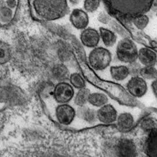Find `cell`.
I'll use <instances>...</instances> for the list:
<instances>
[{"instance_id":"obj_1","label":"cell","mask_w":157,"mask_h":157,"mask_svg":"<svg viewBox=\"0 0 157 157\" xmlns=\"http://www.w3.org/2000/svg\"><path fill=\"white\" fill-rule=\"evenodd\" d=\"M32 7L36 17L45 21L59 19L70 11L67 0H33Z\"/></svg>"},{"instance_id":"obj_2","label":"cell","mask_w":157,"mask_h":157,"mask_svg":"<svg viewBox=\"0 0 157 157\" xmlns=\"http://www.w3.org/2000/svg\"><path fill=\"white\" fill-rule=\"evenodd\" d=\"M113 12L124 18H132L150 10L153 0H105Z\"/></svg>"},{"instance_id":"obj_3","label":"cell","mask_w":157,"mask_h":157,"mask_svg":"<svg viewBox=\"0 0 157 157\" xmlns=\"http://www.w3.org/2000/svg\"><path fill=\"white\" fill-rule=\"evenodd\" d=\"M90 67L97 70H104L109 66L112 62V54L104 47H95L89 53L88 57Z\"/></svg>"},{"instance_id":"obj_4","label":"cell","mask_w":157,"mask_h":157,"mask_svg":"<svg viewBox=\"0 0 157 157\" xmlns=\"http://www.w3.org/2000/svg\"><path fill=\"white\" fill-rule=\"evenodd\" d=\"M138 51L136 43L130 37L123 38L117 43L116 51V57L120 61L130 64L137 61Z\"/></svg>"},{"instance_id":"obj_5","label":"cell","mask_w":157,"mask_h":157,"mask_svg":"<svg viewBox=\"0 0 157 157\" xmlns=\"http://www.w3.org/2000/svg\"><path fill=\"white\" fill-rule=\"evenodd\" d=\"M115 156L133 157L137 156V149L135 143L131 139L122 138L117 140L112 147Z\"/></svg>"},{"instance_id":"obj_6","label":"cell","mask_w":157,"mask_h":157,"mask_svg":"<svg viewBox=\"0 0 157 157\" xmlns=\"http://www.w3.org/2000/svg\"><path fill=\"white\" fill-rule=\"evenodd\" d=\"M75 95L74 88L67 82H58L53 89V97L58 104L68 103Z\"/></svg>"},{"instance_id":"obj_7","label":"cell","mask_w":157,"mask_h":157,"mask_svg":"<svg viewBox=\"0 0 157 157\" xmlns=\"http://www.w3.org/2000/svg\"><path fill=\"white\" fill-rule=\"evenodd\" d=\"M57 121L62 125L71 124L76 115V111L73 107L68 103L59 104L55 111Z\"/></svg>"},{"instance_id":"obj_8","label":"cell","mask_w":157,"mask_h":157,"mask_svg":"<svg viewBox=\"0 0 157 157\" xmlns=\"http://www.w3.org/2000/svg\"><path fill=\"white\" fill-rule=\"evenodd\" d=\"M127 89L132 96L141 98L146 94L147 85L146 80L141 76H132L127 83Z\"/></svg>"},{"instance_id":"obj_9","label":"cell","mask_w":157,"mask_h":157,"mask_svg":"<svg viewBox=\"0 0 157 157\" xmlns=\"http://www.w3.org/2000/svg\"><path fill=\"white\" fill-rule=\"evenodd\" d=\"M69 20L75 28L79 30L87 28L90 22L88 12L81 9H75L70 12Z\"/></svg>"},{"instance_id":"obj_10","label":"cell","mask_w":157,"mask_h":157,"mask_svg":"<svg viewBox=\"0 0 157 157\" xmlns=\"http://www.w3.org/2000/svg\"><path fill=\"white\" fill-rule=\"evenodd\" d=\"M80 40L84 46L94 48L98 46L100 42V33L95 28L87 27L82 30L80 34Z\"/></svg>"},{"instance_id":"obj_11","label":"cell","mask_w":157,"mask_h":157,"mask_svg":"<svg viewBox=\"0 0 157 157\" xmlns=\"http://www.w3.org/2000/svg\"><path fill=\"white\" fill-rule=\"evenodd\" d=\"M97 117L100 123L109 124L116 121L117 112L114 106L107 103L97 111Z\"/></svg>"},{"instance_id":"obj_12","label":"cell","mask_w":157,"mask_h":157,"mask_svg":"<svg viewBox=\"0 0 157 157\" xmlns=\"http://www.w3.org/2000/svg\"><path fill=\"white\" fill-rule=\"evenodd\" d=\"M144 151L148 156L157 157V128L149 132L145 142Z\"/></svg>"},{"instance_id":"obj_13","label":"cell","mask_w":157,"mask_h":157,"mask_svg":"<svg viewBox=\"0 0 157 157\" xmlns=\"http://www.w3.org/2000/svg\"><path fill=\"white\" fill-rule=\"evenodd\" d=\"M156 58L157 54L150 48H141L138 51L137 59L143 66H155Z\"/></svg>"},{"instance_id":"obj_14","label":"cell","mask_w":157,"mask_h":157,"mask_svg":"<svg viewBox=\"0 0 157 157\" xmlns=\"http://www.w3.org/2000/svg\"><path fill=\"white\" fill-rule=\"evenodd\" d=\"M99 33L100 38L104 44L107 48L113 47L116 43L117 37L116 34L112 30L105 28L104 27H100Z\"/></svg>"},{"instance_id":"obj_15","label":"cell","mask_w":157,"mask_h":157,"mask_svg":"<svg viewBox=\"0 0 157 157\" xmlns=\"http://www.w3.org/2000/svg\"><path fill=\"white\" fill-rule=\"evenodd\" d=\"M53 78L58 82H66L69 80L70 71L68 67L63 64H58L55 65L52 69Z\"/></svg>"},{"instance_id":"obj_16","label":"cell","mask_w":157,"mask_h":157,"mask_svg":"<svg viewBox=\"0 0 157 157\" xmlns=\"http://www.w3.org/2000/svg\"><path fill=\"white\" fill-rule=\"evenodd\" d=\"M117 125L121 130L127 131L130 130L134 124L133 116L128 112H123L117 115Z\"/></svg>"},{"instance_id":"obj_17","label":"cell","mask_w":157,"mask_h":157,"mask_svg":"<svg viewBox=\"0 0 157 157\" xmlns=\"http://www.w3.org/2000/svg\"><path fill=\"white\" fill-rule=\"evenodd\" d=\"M110 73H111L113 79L116 82L123 81L130 75L128 67L123 65L111 66L110 68Z\"/></svg>"},{"instance_id":"obj_18","label":"cell","mask_w":157,"mask_h":157,"mask_svg":"<svg viewBox=\"0 0 157 157\" xmlns=\"http://www.w3.org/2000/svg\"><path fill=\"white\" fill-rule=\"evenodd\" d=\"M77 114L78 117L88 123H93L97 120V111L86 106L78 107Z\"/></svg>"},{"instance_id":"obj_19","label":"cell","mask_w":157,"mask_h":157,"mask_svg":"<svg viewBox=\"0 0 157 157\" xmlns=\"http://www.w3.org/2000/svg\"><path fill=\"white\" fill-rule=\"evenodd\" d=\"M108 97L101 92L90 93L88 98V103L95 107H101L108 103Z\"/></svg>"},{"instance_id":"obj_20","label":"cell","mask_w":157,"mask_h":157,"mask_svg":"<svg viewBox=\"0 0 157 157\" xmlns=\"http://www.w3.org/2000/svg\"><path fill=\"white\" fill-rule=\"evenodd\" d=\"M90 93V91L86 87L78 89V91L74 96L75 105L78 107L85 106L88 103V98Z\"/></svg>"},{"instance_id":"obj_21","label":"cell","mask_w":157,"mask_h":157,"mask_svg":"<svg viewBox=\"0 0 157 157\" xmlns=\"http://www.w3.org/2000/svg\"><path fill=\"white\" fill-rule=\"evenodd\" d=\"M12 57L10 46L3 41H0V65H4L9 62Z\"/></svg>"},{"instance_id":"obj_22","label":"cell","mask_w":157,"mask_h":157,"mask_svg":"<svg viewBox=\"0 0 157 157\" xmlns=\"http://www.w3.org/2000/svg\"><path fill=\"white\" fill-rule=\"evenodd\" d=\"M14 18V11L10 8L3 6L0 9V25H6L10 23Z\"/></svg>"},{"instance_id":"obj_23","label":"cell","mask_w":157,"mask_h":157,"mask_svg":"<svg viewBox=\"0 0 157 157\" xmlns=\"http://www.w3.org/2000/svg\"><path fill=\"white\" fill-rule=\"evenodd\" d=\"M139 76L144 80H154L157 78V69L155 66H144L140 70Z\"/></svg>"},{"instance_id":"obj_24","label":"cell","mask_w":157,"mask_h":157,"mask_svg":"<svg viewBox=\"0 0 157 157\" xmlns=\"http://www.w3.org/2000/svg\"><path fill=\"white\" fill-rule=\"evenodd\" d=\"M132 22L138 30H143L148 25L150 18L146 14H141L132 18Z\"/></svg>"},{"instance_id":"obj_25","label":"cell","mask_w":157,"mask_h":157,"mask_svg":"<svg viewBox=\"0 0 157 157\" xmlns=\"http://www.w3.org/2000/svg\"><path fill=\"white\" fill-rule=\"evenodd\" d=\"M70 83L73 87L77 89H80L86 87V83L82 76L78 73H74L70 74L69 77Z\"/></svg>"},{"instance_id":"obj_26","label":"cell","mask_w":157,"mask_h":157,"mask_svg":"<svg viewBox=\"0 0 157 157\" xmlns=\"http://www.w3.org/2000/svg\"><path fill=\"white\" fill-rule=\"evenodd\" d=\"M109 25L112 30L117 34L120 35L123 38L129 37V34L123 26H122L120 23L116 20H111L109 22Z\"/></svg>"},{"instance_id":"obj_27","label":"cell","mask_w":157,"mask_h":157,"mask_svg":"<svg viewBox=\"0 0 157 157\" xmlns=\"http://www.w3.org/2000/svg\"><path fill=\"white\" fill-rule=\"evenodd\" d=\"M101 0H84V10L88 13H93L98 10L100 5Z\"/></svg>"},{"instance_id":"obj_28","label":"cell","mask_w":157,"mask_h":157,"mask_svg":"<svg viewBox=\"0 0 157 157\" xmlns=\"http://www.w3.org/2000/svg\"><path fill=\"white\" fill-rule=\"evenodd\" d=\"M140 128L146 131L150 132L154 130L155 128V123L150 117H147L140 123Z\"/></svg>"},{"instance_id":"obj_29","label":"cell","mask_w":157,"mask_h":157,"mask_svg":"<svg viewBox=\"0 0 157 157\" xmlns=\"http://www.w3.org/2000/svg\"><path fill=\"white\" fill-rule=\"evenodd\" d=\"M128 67L129 69L130 74H131L132 76H139L140 70L141 67H142L139 63L137 62V61L133 62L129 64V66Z\"/></svg>"},{"instance_id":"obj_30","label":"cell","mask_w":157,"mask_h":157,"mask_svg":"<svg viewBox=\"0 0 157 157\" xmlns=\"http://www.w3.org/2000/svg\"><path fill=\"white\" fill-rule=\"evenodd\" d=\"M98 20L99 22L104 25H107L109 24V22H111L112 20L111 15H110L109 14H107L105 11H102L100 12V14L98 15Z\"/></svg>"},{"instance_id":"obj_31","label":"cell","mask_w":157,"mask_h":157,"mask_svg":"<svg viewBox=\"0 0 157 157\" xmlns=\"http://www.w3.org/2000/svg\"><path fill=\"white\" fill-rule=\"evenodd\" d=\"M5 5L14 10L17 5V0H5Z\"/></svg>"},{"instance_id":"obj_32","label":"cell","mask_w":157,"mask_h":157,"mask_svg":"<svg viewBox=\"0 0 157 157\" xmlns=\"http://www.w3.org/2000/svg\"><path fill=\"white\" fill-rule=\"evenodd\" d=\"M151 89L155 94L156 98L157 99V78L154 80L151 83Z\"/></svg>"},{"instance_id":"obj_33","label":"cell","mask_w":157,"mask_h":157,"mask_svg":"<svg viewBox=\"0 0 157 157\" xmlns=\"http://www.w3.org/2000/svg\"><path fill=\"white\" fill-rule=\"evenodd\" d=\"M150 10L153 12H157V0H153L151 5Z\"/></svg>"},{"instance_id":"obj_34","label":"cell","mask_w":157,"mask_h":157,"mask_svg":"<svg viewBox=\"0 0 157 157\" xmlns=\"http://www.w3.org/2000/svg\"><path fill=\"white\" fill-rule=\"evenodd\" d=\"M70 3L73 6H75V5H77L79 4L82 0H68Z\"/></svg>"},{"instance_id":"obj_35","label":"cell","mask_w":157,"mask_h":157,"mask_svg":"<svg viewBox=\"0 0 157 157\" xmlns=\"http://www.w3.org/2000/svg\"><path fill=\"white\" fill-rule=\"evenodd\" d=\"M5 5V0H0V9Z\"/></svg>"},{"instance_id":"obj_36","label":"cell","mask_w":157,"mask_h":157,"mask_svg":"<svg viewBox=\"0 0 157 157\" xmlns=\"http://www.w3.org/2000/svg\"><path fill=\"white\" fill-rule=\"evenodd\" d=\"M155 65H156V66H157V58H156V64Z\"/></svg>"},{"instance_id":"obj_37","label":"cell","mask_w":157,"mask_h":157,"mask_svg":"<svg viewBox=\"0 0 157 157\" xmlns=\"http://www.w3.org/2000/svg\"><path fill=\"white\" fill-rule=\"evenodd\" d=\"M156 16H157V12H156Z\"/></svg>"}]
</instances>
